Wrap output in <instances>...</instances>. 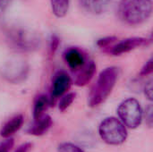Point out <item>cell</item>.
<instances>
[{
    "instance_id": "obj_1",
    "label": "cell",
    "mask_w": 153,
    "mask_h": 152,
    "mask_svg": "<svg viewBox=\"0 0 153 152\" xmlns=\"http://www.w3.org/2000/svg\"><path fill=\"white\" fill-rule=\"evenodd\" d=\"M152 13V0H120L118 15L128 25L135 26L145 22Z\"/></svg>"
},
{
    "instance_id": "obj_2",
    "label": "cell",
    "mask_w": 153,
    "mask_h": 152,
    "mask_svg": "<svg viewBox=\"0 0 153 152\" xmlns=\"http://www.w3.org/2000/svg\"><path fill=\"white\" fill-rule=\"evenodd\" d=\"M117 78L118 69L115 66L107 67L100 73L89 97L88 104L91 108L99 107L105 102L115 88Z\"/></svg>"
},
{
    "instance_id": "obj_3",
    "label": "cell",
    "mask_w": 153,
    "mask_h": 152,
    "mask_svg": "<svg viewBox=\"0 0 153 152\" xmlns=\"http://www.w3.org/2000/svg\"><path fill=\"white\" fill-rule=\"evenodd\" d=\"M4 33L10 46L18 51H33L40 46L39 37L27 28L11 25L6 27Z\"/></svg>"
},
{
    "instance_id": "obj_4",
    "label": "cell",
    "mask_w": 153,
    "mask_h": 152,
    "mask_svg": "<svg viewBox=\"0 0 153 152\" xmlns=\"http://www.w3.org/2000/svg\"><path fill=\"white\" fill-rule=\"evenodd\" d=\"M99 133L104 142L112 146L123 144L128 136L126 125L113 116L107 117L100 123Z\"/></svg>"
},
{
    "instance_id": "obj_5",
    "label": "cell",
    "mask_w": 153,
    "mask_h": 152,
    "mask_svg": "<svg viewBox=\"0 0 153 152\" xmlns=\"http://www.w3.org/2000/svg\"><path fill=\"white\" fill-rule=\"evenodd\" d=\"M117 115L126 127L130 129L138 128L143 118V112L139 101L133 98L126 99L119 105Z\"/></svg>"
},
{
    "instance_id": "obj_6",
    "label": "cell",
    "mask_w": 153,
    "mask_h": 152,
    "mask_svg": "<svg viewBox=\"0 0 153 152\" xmlns=\"http://www.w3.org/2000/svg\"><path fill=\"white\" fill-rule=\"evenodd\" d=\"M28 74V66L25 63L13 61L8 63L2 69V75L9 82L17 83L23 81Z\"/></svg>"
},
{
    "instance_id": "obj_7",
    "label": "cell",
    "mask_w": 153,
    "mask_h": 152,
    "mask_svg": "<svg viewBox=\"0 0 153 152\" xmlns=\"http://www.w3.org/2000/svg\"><path fill=\"white\" fill-rule=\"evenodd\" d=\"M150 39L142 37H133L125 39L117 44L113 45L111 47V54L114 56H121L123 54L128 53L138 47L147 45Z\"/></svg>"
},
{
    "instance_id": "obj_8",
    "label": "cell",
    "mask_w": 153,
    "mask_h": 152,
    "mask_svg": "<svg viewBox=\"0 0 153 152\" xmlns=\"http://www.w3.org/2000/svg\"><path fill=\"white\" fill-rule=\"evenodd\" d=\"M72 85V79L65 72H59L56 74L53 85L51 97L52 99H57L65 95Z\"/></svg>"
},
{
    "instance_id": "obj_9",
    "label": "cell",
    "mask_w": 153,
    "mask_h": 152,
    "mask_svg": "<svg viewBox=\"0 0 153 152\" xmlns=\"http://www.w3.org/2000/svg\"><path fill=\"white\" fill-rule=\"evenodd\" d=\"M96 71V64L93 61H86L84 65L76 71L77 73L74 78V84L79 87L87 85L95 75Z\"/></svg>"
},
{
    "instance_id": "obj_10",
    "label": "cell",
    "mask_w": 153,
    "mask_h": 152,
    "mask_svg": "<svg viewBox=\"0 0 153 152\" xmlns=\"http://www.w3.org/2000/svg\"><path fill=\"white\" fill-rule=\"evenodd\" d=\"M53 125V121L50 116L44 114L41 116L34 119L33 124L29 127L28 133L34 136H41L48 133Z\"/></svg>"
},
{
    "instance_id": "obj_11",
    "label": "cell",
    "mask_w": 153,
    "mask_h": 152,
    "mask_svg": "<svg viewBox=\"0 0 153 152\" xmlns=\"http://www.w3.org/2000/svg\"><path fill=\"white\" fill-rule=\"evenodd\" d=\"M81 6L89 13L101 14L108 8L113 0H79Z\"/></svg>"
},
{
    "instance_id": "obj_12",
    "label": "cell",
    "mask_w": 153,
    "mask_h": 152,
    "mask_svg": "<svg viewBox=\"0 0 153 152\" xmlns=\"http://www.w3.org/2000/svg\"><path fill=\"white\" fill-rule=\"evenodd\" d=\"M65 60L68 66L74 71H77L86 63V59L83 54L75 47L69 48L65 53Z\"/></svg>"
},
{
    "instance_id": "obj_13",
    "label": "cell",
    "mask_w": 153,
    "mask_h": 152,
    "mask_svg": "<svg viewBox=\"0 0 153 152\" xmlns=\"http://www.w3.org/2000/svg\"><path fill=\"white\" fill-rule=\"evenodd\" d=\"M24 122V117L22 115H17L7 121L0 130V135L4 138H10L15 133H17L22 126Z\"/></svg>"
},
{
    "instance_id": "obj_14",
    "label": "cell",
    "mask_w": 153,
    "mask_h": 152,
    "mask_svg": "<svg viewBox=\"0 0 153 152\" xmlns=\"http://www.w3.org/2000/svg\"><path fill=\"white\" fill-rule=\"evenodd\" d=\"M51 105V100L46 95H39L37 97L33 107V117L34 119L41 116L45 114V111Z\"/></svg>"
},
{
    "instance_id": "obj_15",
    "label": "cell",
    "mask_w": 153,
    "mask_h": 152,
    "mask_svg": "<svg viewBox=\"0 0 153 152\" xmlns=\"http://www.w3.org/2000/svg\"><path fill=\"white\" fill-rule=\"evenodd\" d=\"M52 13L57 18H64L70 7V0H49Z\"/></svg>"
},
{
    "instance_id": "obj_16",
    "label": "cell",
    "mask_w": 153,
    "mask_h": 152,
    "mask_svg": "<svg viewBox=\"0 0 153 152\" xmlns=\"http://www.w3.org/2000/svg\"><path fill=\"white\" fill-rule=\"evenodd\" d=\"M75 97H76V94L74 93V92L63 95L61 97V99H60L59 103H58V109L61 112H65L73 104V102L75 99Z\"/></svg>"
},
{
    "instance_id": "obj_17",
    "label": "cell",
    "mask_w": 153,
    "mask_h": 152,
    "mask_svg": "<svg viewBox=\"0 0 153 152\" xmlns=\"http://www.w3.org/2000/svg\"><path fill=\"white\" fill-rule=\"evenodd\" d=\"M57 152H85L82 148L79 146L71 143V142H64L61 143L58 148H57Z\"/></svg>"
},
{
    "instance_id": "obj_18",
    "label": "cell",
    "mask_w": 153,
    "mask_h": 152,
    "mask_svg": "<svg viewBox=\"0 0 153 152\" xmlns=\"http://www.w3.org/2000/svg\"><path fill=\"white\" fill-rule=\"evenodd\" d=\"M117 40V37H106V38H103V39H100L98 40L97 42V45L100 48H108L109 47H112V46L114 45V43Z\"/></svg>"
},
{
    "instance_id": "obj_19",
    "label": "cell",
    "mask_w": 153,
    "mask_h": 152,
    "mask_svg": "<svg viewBox=\"0 0 153 152\" xmlns=\"http://www.w3.org/2000/svg\"><path fill=\"white\" fill-rule=\"evenodd\" d=\"M152 58H150L146 64L144 65V66L143 67L141 73H140V75L141 76H147L149 74H151L153 72V65H152Z\"/></svg>"
},
{
    "instance_id": "obj_20",
    "label": "cell",
    "mask_w": 153,
    "mask_h": 152,
    "mask_svg": "<svg viewBox=\"0 0 153 152\" xmlns=\"http://www.w3.org/2000/svg\"><path fill=\"white\" fill-rule=\"evenodd\" d=\"M13 146V140L11 138H7L0 142V152H9Z\"/></svg>"
},
{
    "instance_id": "obj_21",
    "label": "cell",
    "mask_w": 153,
    "mask_h": 152,
    "mask_svg": "<svg viewBox=\"0 0 153 152\" xmlns=\"http://www.w3.org/2000/svg\"><path fill=\"white\" fill-rule=\"evenodd\" d=\"M145 118H146V122L148 124V125L150 127L152 126L153 122V108L152 105H149L146 108V114H145Z\"/></svg>"
},
{
    "instance_id": "obj_22",
    "label": "cell",
    "mask_w": 153,
    "mask_h": 152,
    "mask_svg": "<svg viewBox=\"0 0 153 152\" xmlns=\"http://www.w3.org/2000/svg\"><path fill=\"white\" fill-rule=\"evenodd\" d=\"M58 45H59V39L57 38V36L56 35H53L51 37V39H50V44H49V49H50V52L52 54H54L56 52V50L57 49L58 47Z\"/></svg>"
},
{
    "instance_id": "obj_23",
    "label": "cell",
    "mask_w": 153,
    "mask_h": 152,
    "mask_svg": "<svg viewBox=\"0 0 153 152\" xmlns=\"http://www.w3.org/2000/svg\"><path fill=\"white\" fill-rule=\"evenodd\" d=\"M144 94L146 96V98L149 99V100H152L153 97V88H152V82L150 81L146 85H145V88H144Z\"/></svg>"
},
{
    "instance_id": "obj_24",
    "label": "cell",
    "mask_w": 153,
    "mask_h": 152,
    "mask_svg": "<svg viewBox=\"0 0 153 152\" xmlns=\"http://www.w3.org/2000/svg\"><path fill=\"white\" fill-rule=\"evenodd\" d=\"M12 0H0V17L5 13Z\"/></svg>"
},
{
    "instance_id": "obj_25",
    "label": "cell",
    "mask_w": 153,
    "mask_h": 152,
    "mask_svg": "<svg viewBox=\"0 0 153 152\" xmlns=\"http://www.w3.org/2000/svg\"><path fill=\"white\" fill-rule=\"evenodd\" d=\"M32 148V144L30 142H25L22 145H20L14 152H30Z\"/></svg>"
}]
</instances>
